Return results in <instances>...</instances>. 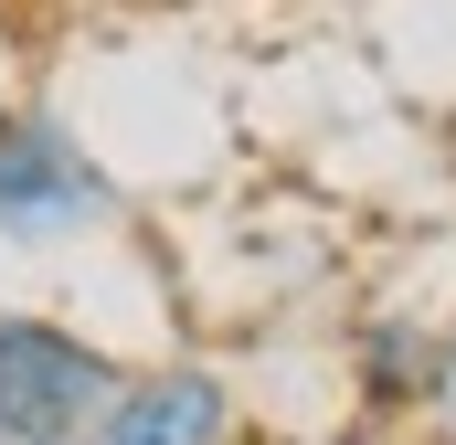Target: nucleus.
<instances>
[{"label": "nucleus", "mask_w": 456, "mask_h": 445, "mask_svg": "<svg viewBox=\"0 0 456 445\" xmlns=\"http://www.w3.org/2000/svg\"><path fill=\"white\" fill-rule=\"evenodd\" d=\"M244 435V403L213 360H159V371H127L117 403L96 414L86 445H233Z\"/></svg>", "instance_id": "obj_3"}, {"label": "nucleus", "mask_w": 456, "mask_h": 445, "mask_svg": "<svg viewBox=\"0 0 456 445\" xmlns=\"http://www.w3.org/2000/svg\"><path fill=\"white\" fill-rule=\"evenodd\" d=\"M11 117H21V96H11V85H0V127H11Z\"/></svg>", "instance_id": "obj_6"}, {"label": "nucleus", "mask_w": 456, "mask_h": 445, "mask_svg": "<svg viewBox=\"0 0 456 445\" xmlns=\"http://www.w3.org/2000/svg\"><path fill=\"white\" fill-rule=\"evenodd\" d=\"M117 382H127V360L107 339L32 319V308L0 319V445H86Z\"/></svg>", "instance_id": "obj_1"}, {"label": "nucleus", "mask_w": 456, "mask_h": 445, "mask_svg": "<svg viewBox=\"0 0 456 445\" xmlns=\"http://www.w3.org/2000/svg\"><path fill=\"white\" fill-rule=\"evenodd\" d=\"M361 392L382 403V414H425V392H436V329L425 319H371L361 329Z\"/></svg>", "instance_id": "obj_4"}, {"label": "nucleus", "mask_w": 456, "mask_h": 445, "mask_svg": "<svg viewBox=\"0 0 456 445\" xmlns=\"http://www.w3.org/2000/svg\"><path fill=\"white\" fill-rule=\"evenodd\" d=\"M425 414H436V425H456V319L436 329V392H425Z\"/></svg>", "instance_id": "obj_5"}, {"label": "nucleus", "mask_w": 456, "mask_h": 445, "mask_svg": "<svg viewBox=\"0 0 456 445\" xmlns=\"http://www.w3.org/2000/svg\"><path fill=\"white\" fill-rule=\"evenodd\" d=\"M117 222L107 159L64 127L53 107H21L0 127V244H75Z\"/></svg>", "instance_id": "obj_2"}]
</instances>
